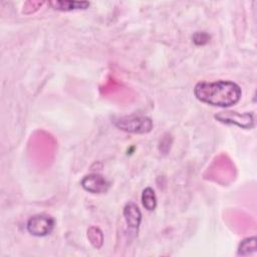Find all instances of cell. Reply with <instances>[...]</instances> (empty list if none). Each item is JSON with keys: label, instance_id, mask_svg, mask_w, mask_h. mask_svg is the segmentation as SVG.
I'll return each mask as SVG.
<instances>
[{"label": "cell", "instance_id": "11", "mask_svg": "<svg viewBox=\"0 0 257 257\" xmlns=\"http://www.w3.org/2000/svg\"><path fill=\"white\" fill-rule=\"evenodd\" d=\"M209 39H210V36L209 34H207L206 32H196L194 35H193V41L195 44L197 45H204L206 43L209 42Z\"/></svg>", "mask_w": 257, "mask_h": 257}, {"label": "cell", "instance_id": "7", "mask_svg": "<svg viewBox=\"0 0 257 257\" xmlns=\"http://www.w3.org/2000/svg\"><path fill=\"white\" fill-rule=\"evenodd\" d=\"M48 5L51 6L54 10L58 11H73V10H80L86 9L89 6V2L87 1H49Z\"/></svg>", "mask_w": 257, "mask_h": 257}, {"label": "cell", "instance_id": "9", "mask_svg": "<svg viewBox=\"0 0 257 257\" xmlns=\"http://www.w3.org/2000/svg\"><path fill=\"white\" fill-rule=\"evenodd\" d=\"M86 236L92 247H94L95 249H100L102 247L103 233L99 228L95 226H90L86 231Z\"/></svg>", "mask_w": 257, "mask_h": 257}, {"label": "cell", "instance_id": "6", "mask_svg": "<svg viewBox=\"0 0 257 257\" xmlns=\"http://www.w3.org/2000/svg\"><path fill=\"white\" fill-rule=\"evenodd\" d=\"M122 215L127 227L131 230L138 232L142 222V212L138 207V205L134 202L126 203L125 206L123 207Z\"/></svg>", "mask_w": 257, "mask_h": 257}, {"label": "cell", "instance_id": "2", "mask_svg": "<svg viewBox=\"0 0 257 257\" xmlns=\"http://www.w3.org/2000/svg\"><path fill=\"white\" fill-rule=\"evenodd\" d=\"M112 123L120 131L139 135L150 133L154 126L153 120L150 117L140 114L117 116L112 119Z\"/></svg>", "mask_w": 257, "mask_h": 257}, {"label": "cell", "instance_id": "3", "mask_svg": "<svg viewBox=\"0 0 257 257\" xmlns=\"http://www.w3.org/2000/svg\"><path fill=\"white\" fill-rule=\"evenodd\" d=\"M214 117L225 124H234L244 130H251L255 125L254 114L252 112H238L233 110H224L217 112Z\"/></svg>", "mask_w": 257, "mask_h": 257}, {"label": "cell", "instance_id": "8", "mask_svg": "<svg viewBox=\"0 0 257 257\" xmlns=\"http://www.w3.org/2000/svg\"><path fill=\"white\" fill-rule=\"evenodd\" d=\"M142 204L148 211H154L157 207V196L153 188L147 187L142 192Z\"/></svg>", "mask_w": 257, "mask_h": 257}, {"label": "cell", "instance_id": "10", "mask_svg": "<svg viewBox=\"0 0 257 257\" xmlns=\"http://www.w3.org/2000/svg\"><path fill=\"white\" fill-rule=\"evenodd\" d=\"M256 251V237H248L242 240L238 246V254L246 256Z\"/></svg>", "mask_w": 257, "mask_h": 257}, {"label": "cell", "instance_id": "5", "mask_svg": "<svg viewBox=\"0 0 257 257\" xmlns=\"http://www.w3.org/2000/svg\"><path fill=\"white\" fill-rule=\"evenodd\" d=\"M81 187L91 194H103L109 189L108 181L100 174L91 173L84 176L80 182Z\"/></svg>", "mask_w": 257, "mask_h": 257}, {"label": "cell", "instance_id": "1", "mask_svg": "<svg viewBox=\"0 0 257 257\" xmlns=\"http://www.w3.org/2000/svg\"><path fill=\"white\" fill-rule=\"evenodd\" d=\"M194 95L204 103L229 107L240 100L242 90L237 83L231 80L200 81L194 87Z\"/></svg>", "mask_w": 257, "mask_h": 257}, {"label": "cell", "instance_id": "4", "mask_svg": "<svg viewBox=\"0 0 257 257\" xmlns=\"http://www.w3.org/2000/svg\"><path fill=\"white\" fill-rule=\"evenodd\" d=\"M55 226V220L50 215L41 213L30 217L26 223L28 233L35 237H44L52 232Z\"/></svg>", "mask_w": 257, "mask_h": 257}]
</instances>
